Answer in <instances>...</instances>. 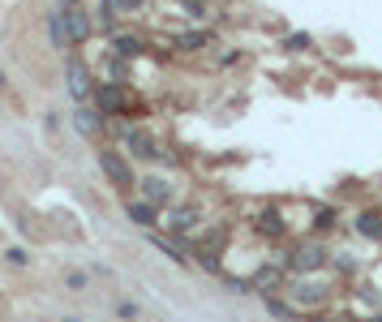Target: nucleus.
I'll return each mask as SVG.
<instances>
[{"label": "nucleus", "mask_w": 382, "mask_h": 322, "mask_svg": "<svg viewBox=\"0 0 382 322\" xmlns=\"http://www.w3.org/2000/svg\"><path fill=\"white\" fill-rule=\"evenodd\" d=\"M142 193H146V202H155V206L172 202V185L163 181V177H146V181H142Z\"/></svg>", "instance_id": "nucleus-5"}, {"label": "nucleus", "mask_w": 382, "mask_h": 322, "mask_svg": "<svg viewBox=\"0 0 382 322\" xmlns=\"http://www.w3.org/2000/svg\"><path fill=\"white\" fill-rule=\"evenodd\" d=\"M69 90H73L78 103H90V99H95V90H90V73H86L78 61H69Z\"/></svg>", "instance_id": "nucleus-3"}, {"label": "nucleus", "mask_w": 382, "mask_h": 322, "mask_svg": "<svg viewBox=\"0 0 382 322\" xmlns=\"http://www.w3.org/2000/svg\"><path fill=\"white\" fill-rule=\"evenodd\" d=\"M52 43L56 47H73V39H69V26H65V13H52Z\"/></svg>", "instance_id": "nucleus-7"}, {"label": "nucleus", "mask_w": 382, "mask_h": 322, "mask_svg": "<svg viewBox=\"0 0 382 322\" xmlns=\"http://www.w3.org/2000/svg\"><path fill=\"white\" fill-rule=\"evenodd\" d=\"M125 146H129V155H138V159H155V155H159V146H155V138H150L146 129H129V133H125Z\"/></svg>", "instance_id": "nucleus-4"}, {"label": "nucleus", "mask_w": 382, "mask_h": 322, "mask_svg": "<svg viewBox=\"0 0 382 322\" xmlns=\"http://www.w3.org/2000/svg\"><path fill=\"white\" fill-rule=\"evenodd\" d=\"M61 5H65V9H78V0H61Z\"/></svg>", "instance_id": "nucleus-11"}, {"label": "nucleus", "mask_w": 382, "mask_h": 322, "mask_svg": "<svg viewBox=\"0 0 382 322\" xmlns=\"http://www.w3.org/2000/svg\"><path fill=\"white\" fill-rule=\"evenodd\" d=\"M112 9L117 13H133V9H142V0H112Z\"/></svg>", "instance_id": "nucleus-10"}, {"label": "nucleus", "mask_w": 382, "mask_h": 322, "mask_svg": "<svg viewBox=\"0 0 382 322\" xmlns=\"http://www.w3.org/2000/svg\"><path fill=\"white\" fill-rule=\"evenodd\" d=\"M65 284H69L73 292H82V288H86V271H69V275H65Z\"/></svg>", "instance_id": "nucleus-9"}, {"label": "nucleus", "mask_w": 382, "mask_h": 322, "mask_svg": "<svg viewBox=\"0 0 382 322\" xmlns=\"http://www.w3.org/2000/svg\"><path fill=\"white\" fill-rule=\"evenodd\" d=\"M99 168L107 172V181H112V185H121V189H129V185H133V172L121 164L117 155H107V150H103V155H99Z\"/></svg>", "instance_id": "nucleus-2"}, {"label": "nucleus", "mask_w": 382, "mask_h": 322, "mask_svg": "<svg viewBox=\"0 0 382 322\" xmlns=\"http://www.w3.org/2000/svg\"><path fill=\"white\" fill-rule=\"evenodd\" d=\"M65 322H78V318H65Z\"/></svg>", "instance_id": "nucleus-13"}, {"label": "nucleus", "mask_w": 382, "mask_h": 322, "mask_svg": "<svg viewBox=\"0 0 382 322\" xmlns=\"http://www.w3.org/2000/svg\"><path fill=\"white\" fill-rule=\"evenodd\" d=\"M0 86H5V73H0Z\"/></svg>", "instance_id": "nucleus-12"}, {"label": "nucleus", "mask_w": 382, "mask_h": 322, "mask_svg": "<svg viewBox=\"0 0 382 322\" xmlns=\"http://www.w3.org/2000/svg\"><path fill=\"white\" fill-rule=\"evenodd\" d=\"M129 220H133V224H142V228L159 224V220H155V202H129Z\"/></svg>", "instance_id": "nucleus-6"}, {"label": "nucleus", "mask_w": 382, "mask_h": 322, "mask_svg": "<svg viewBox=\"0 0 382 322\" xmlns=\"http://www.w3.org/2000/svg\"><path fill=\"white\" fill-rule=\"evenodd\" d=\"M224 241H228V228H224V224H215L206 237H198V245H193L198 262H202V266H220V249H224Z\"/></svg>", "instance_id": "nucleus-1"}, {"label": "nucleus", "mask_w": 382, "mask_h": 322, "mask_svg": "<svg viewBox=\"0 0 382 322\" xmlns=\"http://www.w3.org/2000/svg\"><path fill=\"white\" fill-rule=\"evenodd\" d=\"M78 129L86 133V138H95L99 129H95V121H90V112H78Z\"/></svg>", "instance_id": "nucleus-8"}]
</instances>
